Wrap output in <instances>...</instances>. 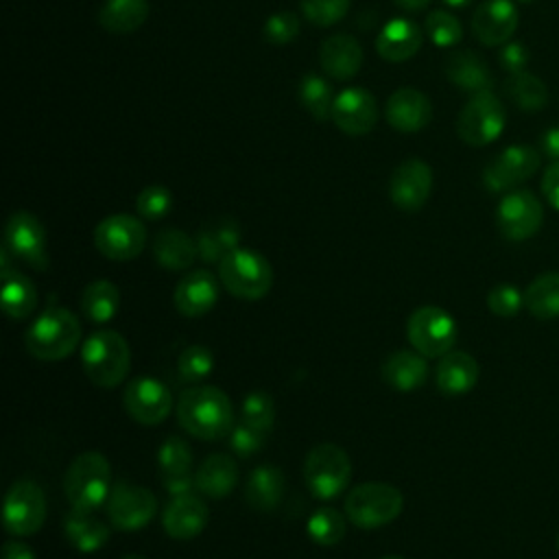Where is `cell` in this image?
Listing matches in <instances>:
<instances>
[{
    "instance_id": "51",
    "label": "cell",
    "mask_w": 559,
    "mask_h": 559,
    "mask_svg": "<svg viewBox=\"0 0 559 559\" xmlns=\"http://www.w3.org/2000/svg\"><path fill=\"white\" fill-rule=\"evenodd\" d=\"M542 153L552 159L559 162V127H550L544 131L542 135Z\"/></svg>"
},
{
    "instance_id": "56",
    "label": "cell",
    "mask_w": 559,
    "mask_h": 559,
    "mask_svg": "<svg viewBox=\"0 0 559 559\" xmlns=\"http://www.w3.org/2000/svg\"><path fill=\"white\" fill-rule=\"evenodd\" d=\"M557 550H559V533H557Z\"/></svg>"
},
{
    "instance_id": "41",
    "label": "cell",
    "mask_w": 559,
    "mask_h": 559,
    "mask_svg": "<svg viewBox=\"0 0 559 559\" xmlns=\"http://www.w3.org/2000/svg\"><path fill=\"white\" fill-rule=\"evenodd\" d=\"M240 421L269 432L275 424V404L266 391H251L240 404Z\"/></svg>"
},
{
    "instance_id": "54",
    "label": "cell",
    "mask_w": 559,
    "mask_h": 559,
    "mask_svg": "<svg viewBox=\"0 0 559 559\" xmlns=\"http://www.w3.org/2000/svg\"><path fill=\"white\" fill-rule=\"evenodd\" d=\"M448 7H467L472 0H443Z\"/></svg>"
},
{
    "instance_id": "43",
    "label": "cell",
    "mask_w": 559,
    "mask_h": 559,
    "mask_svg": "<svg viewBox=\"0 0 559 559\" xmlns=\"http://www.w3.org/2000/svg\"><path fill=\"white\" fill-rule=\"evenodd\" d=\"M424 28H426V35L430 37V41L441 48H450V46L459 44L463 37L461 22L448 11H432L426 17Z\"/></svg>"
},
{
    "instance_id": "16",
    "label": "cell",
    "mask_w": 559,
    "mask_h": 559,
    "mask_svg": "<svg viewBox=\"0 0 559 559\" xmlns=\"http://www.w3.org/2000/svg\"><path fill=\"white\" fill-rule=\"evenodd\" d=\"M4 247L11 251L13 258L24 260L39 271L48 269L46 229L35 214L26 210H17L11 214L4 227Z\"/></svg>"
},
{
    "instance_id": "52",
    "label": "cell",
    "mask_w": 559,
    "mask_h": 559,
    "mask_svg": "<svg viewBox=\"0 0 559 559\" xmlns=\"http://www.w3.org/2000/svg\"><path fill=\"white\" fill-rule=\"evenodd\" d=\"M2 559H37V557L22 542H7L4 548H2Z\"/></svg>"
},
{
    "instance_id": "35",
    "label": "cell",
    "mask_w": 559,
    "mask_h": 559,
    "mask_svg": "<svg viewBox=\"0 0 559 559\" xmlns=\"http://www.w3.org/2000/svg\"><path fill=\"white\" fill-rule=\"evenodd\" d=\"M118 308H120V290L114 282L96 280L85 286L81 295V312L90 323L100 325L111 321Z\"/></svg>"
},
{
    "instance_id": "37",
    "label": "cell",
    "mask_w": 559,
    "mask_h": 559,
    "mask_svg": "<svg viewBox=\"0 0 559 559\" xmlns=\"http://www.w3.org/2000/svg\"><path fill=\"white\" fill-rule=\"evenodd\" d=\"M2 310L11 319H24L28 317L37 306V290L28 277L13 271L9 275H2Z\"/></svg>"
},
{
    "instance_id": "27",
    "label": "cell",
    "mask_w": 559,
    "mask_h": 559,
    "mask_svg": "<svg viewBox=\"0 0 559 559\" xmlns=\"http://www.w3.org/2000/svg\"><path fill=\"white\" fill-rule=\"evenodd\" d=\"M382 378L391 389L400 393L415 391L428 378L426 356H421L419 352H406V349L393 352L382 365Z\"/></svg>"
},
{
    "instance_id": "8",
    "label": "cell",
    "mask_w": 559,
    "mask_h": 559,
    "mask_svg": "<svg viewBox=\"0 0 559 559\" xmlns=\"http://www.w3.org/2000/svg\"><path fill=\"white\" fill-rule=\"evenodd\" d=\"M507 124L504 105L491 90L469 96L456 118V133L469 146H487L500 138Z\"/></svg>"
},
{
    "instance_id": "21",
    "label": "cell",
    "mask_w": 559,
    "mask_h": 559,
    "mask_svg": "<svg viewBox=\"0 0 559 559\" xmlns=\"http://www.w3.org/2000/svg\"><path fill=\"white\" fill-rule=\"evenodd\" d=\"M218 301V280L205 271H190L173 293V304L183 317H201Z\"/></svg>"
},
{
    "instance_id": "32",
    "label": "cell",
    "mask_w": 559,
    "mask_h": 559,
    "mask_svg": "<svg viewBox=\"0 0 559 559\" xmlns=\"http://www.w3.org/2000/svg\"><path fill=\"white\" fill-rule=\"evenodd\" d=\"M284 496V474L273 465H260L249 474L245 500L258 511H273Z\"/></svg>"
},
{
    "instance_id": "15",
    "label": "cell",
    "mask_w": 559,
    "mask_h": 559,
    "mask_svg": "<svg viewBox=\"0 0 559 559\" xmlns=\"http://www.w3.org/2000/svg\"><path fill=\"white\" fill-rule=\"evenodd\" d=\"M124 411L142 426L162 424L173 411L170 389L151 376L133 378L122 393Z\"/></svg>"
},
{
    "instance_id": "10",
    "label": "cell",
    "mask_w": 559,
    "mask_h": 559,
    "mask_svg": "<svg viewBox=\"0 0 559 559\" xmlns=\"http://www.w3.org/2000/svg\"><path fill=\"white\" fill-rule=\"evenodd\" d=\"M107 518L118 531H138L157 513V498L151 489L129 480H116L105 502Z\"/></svg>"
},
{
    "instance_id": "24",
    "label": "cell",
    "mask_w": 559,
    "mask_h": 559,
    "mask_svg": "<svg viewBox=\"0 0 559 559\" xmlns=\"http://www.w3.org/2000/svg\"><path fill=\"white\" fill-rule=\"evenodd\" d=\"M480 369L472 354L467 352H448L437 362V389L443 395H465L469 393L478 382Z\"/></svg>"
},
{
    "instance_id": "40",
    "label": "cell",
    "mask_w": 559,
    "mask_h": 559,
    "mask_svg": "<svg viewBox=\"0 0 559 559\" xmlns=\"http://www.w3.org/2000/svg\"><path fill=\"white\" fill-rule=\"evenodd\" d=\"M306 531L314 544L336 546L345 537V515L332 507H321L308 518Z\"/></svg>"
},
{
    "instance_id": "23",
    "label": "cell",
    "mask_w": 559,
    "mask_h": 559,
    "mask_svg": "<svg viewBox=\"0 0 559 559\" xmlns=\"http://www.w3.org/2000/svg\"><path fill=\"white\" fill-rule=\"evenodd\" d=\"M319 63L328 76L336 81H347L356 76L362 66V48L356 37L347 33L332 35L319 48Z\"/></svg>"
},
{
    "instance_id": "33",
    "label": "cell",
    "mask_w": 559,
    "mask_h": 559,
    "mask_svg": "<svg viewBox=\"0 0 559 559\" xmlns=\"http://www.w3.org/2000/svg\"><path fill=\"white\" fill-rule=\"evenodd\" d=\"M148 17L146 0H105L98 11V22L107 33L127 35L140 28Z\"/></svg>"
},
{
    "instance_id": "38",
    "label": "cell",
    "mask_w": 559,
    "mask_h": 559,
    "mask_svg": "<svg viewBox=\"0 0 559 559\" xmlns=\"http://www.w3.org/2000/svg\"><path fill=\"white\" fill-rule=\"evenodd\" d=\"M190 467H192V452L188 443L175 435L166 437L157 450V469H159L162 485L177 478L192 476Z\"/></svg>"
},
{
    "instance_id": "2",
    "label": "cell",
    "mask_w": 559,
    "mask_h": 559,
    "mask_svg": "<svg viewBox=\"0 0 559 559\" xmlns=\"http://www.w3.org/2000/svg\"><path fill=\"white\" fill-rule=\"evenodd\" d=\"M81 365L96 386H118L131 369V352L124 336L114 330L90 334L81 345Z\"/></svg>"
},
{
    "instance_id": "46",
    "label": "cell",
    "mask_w": 559,
    "mask_h": 559,
    "mask_svg": "<svg viewBox=\"0 0 559 559\" xmlns=\"http://www.w3.org/2000/svg\"><path fill=\"white\" fill-rule=\"evenodd\" d=\"M487 308L496 317H515L524 308V293H520L513 284H496L487 293Z\"/></svg>"
},
{
    "instance_id": "19",
    "label": "cell",
    "mask_w": 559,
    "mask_h": 559,
    "mask_svg": "<svg viewBox=\"0 0 559 559\" xmlns=\"http://www.w3.org/2000/svg\"><path fill=\"white\" fill-rule=\"evenodd\" d=\"M332 120L347 135H365L378 122L376 98L362 87H347L334 98Z\"/></svg>"
},
{
    "instance_id": "39",
    "label": "cell",
    "mask_w": 559,
    "mask_h": 559,
    "mask_svg": "<svg viewBox=\"0 0 559 559\" xmlns=\"http://www.w3.org/2000/svg\"><path fill=\"white\" fill-rule=\"evenodd\" d=\"M334 94L330 83L319 76V74H306L299 83V100L301 105L319 120L332 118V105H334Z\"/></svg>"
},
{
    "instance_id": "20",
    "label": "cell",
    "mask_w": 559,
    "mask_h": 559,
    "mask_svg": "<svg viewBox=\"0 0 559 559\" xmlns=\"http://www.w3.org/2000/svg\"><path fill=\"white\" fill-rule=\"evenodd\" d=\"M384 114L393 129L415 133L432 120V105L424 92L415 87H400L389 96Z\"/></svg>"
},
{
    "instance_id": "34",
    "label": "cell",
    "mask_w": 559,
    "mask_h": 559,
    "mask_svg": "<svg viewBox=\"0 0 559 559\" xmlns=\"http://www.w3.org/2000/svg\"><path fill=\"white\" fill-rule=\"evenodd\" d=\"M524 308L539 321L559 317V271H546L526 286Z\"/></svg>"
},
{
    "instance_id": "12",
    "label": "cell",
    "mask_w": 559,
    "mask_h": 559,
    "mask_svg": "<svg viewBox=\"0 0 559 559\" xmlns=\"http://www.w3.org/2000/svg\"><path fill=\"white\" fill-rule=\"evenodd\" d=\"M544 223V205L531 190H509L496 207L498 231L513 242L533 238Z\"/></svg>"
},
{
    "instance_id": "1",
    "label": "cell",
    "mask_w": 559,
    "mask_h": 559,
    "mask_svg": "<svg viewBox=\"0 0 559 559\" xmlns=\"http://www.w3.org/2000/svg\"><path fill=\"white\" fill-rule=\"evenodd\" d=\"M179 426L203 441H216L231 432L234 408L229 397L216 386H192L177 402Z\"/></svg>"
},
{
    "instance_id": "3",
    "label": "cell",
    "mask_w": 559,
    "mask_h": 559,
    "mask_svg": "<svg viewBox=\"0 0 559 559\" xmlns=\"http://www.w3.org/2000/svg\"><path fill=\"white\" fill-rule=\"evenodd\" d=\"M81 321L66 308L44 310L26 330V349L39 360H63L81 341Z\"/></svg>"
},
{
    "instance_id": "53",
    "label": "cell",
    "mask_w": 559,
    "mask_h": 559,
    "mask_svg": "<svg viewBox=\"0 0 559 559\" xmlns=\"http://www.w3.org/2000/svg\"><path fill=\"white\" fill-rule=\"evenodd\" d=\"M428 2L430 0H395V4L406 9V11H421V9L428 7Z\"/></svg>"
},
{
    "instance_id": "6",
    "label": "cell",
    "mask_w": 559,
    "mask_h": 559,
    "mask_svg": "<svg viewBox=\"0 0 559 559\" xmlns=\"http://www.w3.org/2000/svg\"><path fill=\"white\" fill-rule=\"evenodd\" d=\"M345 518L358 528H378L393 522L404 509V496L386 483H362L345 498Z\"/></svg>"
},
{
    "instance_id": "50",
    "label": "cell",
    "mask_w": 559,
    "mask_h": 559,
    "mask_svg": "<svg viewBox=\"0 0 559 559\" xmlns=\"http://www.w3.org/2000/svg\"><path fill=\"white\" fill-rule=\"evenodd\" d=\"M542 194L559 212V162H552L542 177Z\"/></svg>"
},
{
    "instance_id": "22",
    "label": "cell",
    "mask_w": 559,
    "mask_h": 559,
    "mask_svg": "<svg viewBox=\"0 0 559 559\" xmlns=\"http://www.w3.org/2000/svg\"><path fill=\"white\" fill-rule=\"evenodd\" d=\"M207 520H210L207 504L194 493L175 496L168 502V507L164 509V515H162L164 531L173 539H192V537H197L205 528Z\"/></svg>"
},
{
    "instance_id": "58",
    "label": "cell",
    "mask_w": 559,
    "mask_h": 559,
    "mask_svg": "<svg viewBox=\"0 0 559 559\" xmlns=\"http://www.w3.org/2000/svg\"><path fill=\"white\" fill-rule=\"evenodd\" d=\"M384 559H402V557H384Z\"/></svg>"
},
{
    "instance_id": "31",
    "label": "cell",
    "mask_w": 559,
    "mask_h": 559,
    "mask_svg": "<svg viewBox=\"0 0 559 559\" xmlns=\"http://www.w3.org/2000/svg\"><path fill=\"white\" fill-rule=\"evenodd\" d=\"M240 227L234 218H218L207 223L197 236L199 258L205 262H221L227 253L238 249Z\"/></svg>"
},
{
    "instance_id": "57",
    "label": "cell",
    "mask_w": 559,
    "mask_h": 559,
    "mask_svg": "<svg viewBox=\"0 0 559 559\" xmlns=\"http://www.w3.org/2000/svg\"><path fill=\"white\" fill-rule=\"evenodd\" d=\"M515 2H533V0H515Z\"/></svg>"
},
{
    "instance_id": "18",
    "label": "cell",
    "mask_w": 559,
    "mask_h": 559,
    "mask_svg": "<svg viewBox=\"0 0 559 559\" xmlns=\"http://www.w3.org/2000/svg\"><path fill=\"white\" fill-rule=\"evenodd\" d=\"M518 28V9L511 0H483L472 15V33L483 46H504Z\"/></svg>"
},
{
    "instance_id": "36",
    "label": "cell",
    "mask_w": 559,
    "mask_h": 559,
    "mask_svg": "<svg viewBox=\"0 0 559 559\" xmlns=\"http://www.w3.org/2000/svg\"><path fill=\"white\" fill-rule=\"evenodd\" d=\"M504 92L509 100L522 111H539L548 103L546 83L526 70L518 74H509V79L504 81Z\"/></svg>"
},
{
    "instance_id": "47",
    "label": "cell",
    "mask_w": 559,
    "mask_h": 559,
    "mask_svg": "<svg viewBox=\"0 0 559 559\" xmlns=\"http://www.w3.org/2000/svg\"><path fill=\"white\" fill-rule=\"evenodd\" d=\"M262 33L271 44H288L299 33V20L293 11H277L266 17Z\"/></svg>"
},
{
    "instance_id": "29",
    "label": "cell",
    "mask_w": 559,
    "mask_h": 559,
    "mask_svg": "<svg viewBox=\"0 0 559 559\" xmlns=\"http://www.w3.org/2000/svg\"><path fill=\"white\" fill-rule=\"evenodd\" d=\"M445 74L459 90L476 94L491 87V72L483 57L472 50H456L445 59Z\"/></svg>"
},
{
    "instance_id": "45",
    "label": "cell",
    "mask_w": 559,
    "mask_h": 559,
    "mask_svg": "<svg viewBox=\"0 0 559 559\" xmlns=\"http://www.w3.org/2000/svg\"><path fill=\"white\" fill-rule=\"evenodd\" d=\"M301 13L317 26H332L349 11V0H299Z\"/></svg>"
},
{
    "instance_id": "25",
    "label": "cell",
    "mask_w": 559,
    "mask_h": 559,
    "mask_svg": "<svg viewBox=\"0 0 559 559\" xmlns=\"http://www.w3.org/2000/svg\"><path fill=\"white\" fill-rule=\"evenodd\" d=\"M419 46H421V31L413 20H406V17L389 20L376 39V48L380 57L393 63L411 59L419 50Z\"/></svg>"
},
{
    "instance_id": "4",
    "label": "cell",
    "mask_w": 559,
    "mask_h": 559,
    "mask_svg": "<svg viewBox=\"0 0 559 559\" xmlns=\"http://www.w3.org/2000/svg\"><path fill=\"white\" fill-rule=\"evenodd\" d=\"M63 491L72 507L90 509L105 504L111 491L109 461L100 452L79 454L66 469Z\"/></svg>"
},
{
    "instance_id": "44",
    "label": "cell",
    "mask_w": 559,
    "mask_h": 559,
    "mask_svg": "<svg viewBox=\"0 0 559 559\" xmlns=\"http://www.w3.org/2000/svg\"><path fill=\"white\" fill-rule=\"evenodd\" d=\"M135 207H138V214L146 221L164 218L173 207V194L164 186H157V183L146 186L135 199Z\"/></svg>"
},
{
    "instance_id": "9",
    "label": "cell",
    "mask_w": 559,
    "mask_h": 559,
    "mask_svg": "<svg viewBox=\"0 0 559 559\" xmlns=\"http://www.w3.org/2000/svg\"><path fill=\"white\" fill-rule=\"evenodd\" d=\"M456 321L439 306L417 308L406 323V336L415 352L426 358H441L456 343Z\"/></svg>"
},
{
    "instance_id": "49",
    "label": "cell",
    "mask_w": 559,
    "mask_h": 559,
    "mask_svg": "<svg viewBox=\"0 0 559 559\" xmlns=\"http://www.w3.org/2000/svg\"><path fill=\"white\" fill-rule=\"evenodd\" d=\"M498 61H500L502 70H507L509 74H518V72L526 70L531 55L522 41H507L498 52Z\"/></svg>"
},
{
    "instance_id": "17",
    "label": "cell",
    "mask_w": 559,
    "mask_h": 559,
    "mask_svg": "<svg viewBox=\"0 0 559 559\" xmlns=\"http://www.w3.org/2000/svg\"><path fill=\"white\" fill-rule=\"evenodd\" d=\"M432 190V170L424 159L411 157L395 166L389 179V197L395 207L417 212L424 207Z\"/></svg>"
},
{
    "instance_id": "28",
    "label": "cell",
    "mask_w": 559,
    "mask_h": 559,
    "mask_svg": "<svg viewBox=\"0 0 559 559\" xmlns=\"http://www.w3.org/2000/svg\"><path fill=\"white\" fill-rule=\"evenodd\" d=\"M197 489L214 500L225 498L238 483V465L227 454H210L194 472Z\"/></svg>"
},
{
    "instance_id": "5",
    "label": "cell",
    "mask_w": 559,
    "mask_h": 559,
    "mask_svg": "<svg viewBox=\"0 0 559 559\" xmlns=\"http://www.w3.org/2000/svg\"><path fill=\"white\" fill-rule=\"evenodd\" d=\"M218 280L234 297L253 301L271 290L273 269L262 253L238 247L218 262Z\"/></svg>"
},
{
    "instance_id": "7",
    "label": "cell",
    "mask_w": 559,
    "mask_h": 559,
    "mask_svg": "<svg viewBox=\"0 0 559 559\" xmlns=\"http://www.w3.org/2000/svg\"><path fill=\"white\" fill-rule=\"evenodd\" d=\"M352 478V463L345 450L336 443L314 445L304 461V480L310 493L319 500H332L347 487Z\"/></svg>"
},
{
    "instance_id": "11",
    "label": "cell",
    "mask_w": 559,
    "mask_h": 559,
    "mask_svg": "<svg viewBox=\"0 0 559 559\" xmlns=\"http://www.w3.org/2000/svg\"><path fill=\"white\" fill-rule=\"evenodd\" d=\"M2 520L11 535L26 537L37 533L46 520V498L41 487L28 478L15 480L4 496Z\"/></svg>"
},
{
    "instance_id": "42",
    "label": "cell",
    "mask_w": 559,
    "mask_h": 559,
    "mask_svg": "<svg viewBox=\"0 0 559 559\" xmlns=\"http://www.w3.org/2000/svg\"><path fill=\"white\" fill-rule=\"evenodd\" d=\"M214 369V356L203 345L186 347L177 358V373L183 382H201Z\"/></svg>"
},
{
    "instance_id": "30",
    "label": "cell",
    "mask_w": 559,
    "mask_h": 559,
    "mask_svg": "<svg viewBox=\"0 0 559 559\" xmlns=\"http://www.w3.org/2000/svg\"><path fill=\"white\" fill-rule=\"evenodd\" d=\"M153 255L157 264H162L168 271H186L192 266L194 258L199 255V249L197 240H192L186 231L168 227L155 236Z\"/></svg>"
},
{
    "instance_id": "48",
    "label": "cell",
    "mask_w": 559,
    "mask_h": 559,
    "mask_svg": "<svg viewBox=\"0 0 559 559\" xmlns=\"http://www.w3.org/2000/svg\"><path fill=\"white\" fill-rule=\"evenodd\" d=\"M264 439H266V432L262 430H255L247 424H238L231 428L229 432V448L238 454V456H251L255 454L258 450H262L264 445Z\"/></svg>"
},
{
    "instance_id": "55",
    "label": "cell",
    "mask_w": 559,
    "mask_h": 559,
    "mask_svg": "<svg viewBox=\"0 0 559 559\" xmlns=\"http://www.w3.org/2000/svg\"><path fill=\"white\" fill-rule=\"evenodd\" d=\"M120 559H146L144 555H124V557H120Z\"/></svg>"
},
{
    "instance_id": "13",
    "label": "cell",
    "mask_w": 559,
    "mask_h": 559,
    "mask_svg": "<svg viewBox=\"0 0 559 559\" xmlns=\"http://www.w3.org/2000/svg\"><path fill=\"white\" fill-rule=\"evenodd\" d=\"M542 164V153L528 144L502 148L483 170V183L489 192H509L531 179Z\"/></svg>"
},
{
    "instance_id": "14",
    "label": "cell",
    "mask_w": 559,
    "mask_h": 559,
    "mask_svg": "<svg viewBox=\"0 0 559 559\" xmlns=\"http://www.w3.org/2000/svg\"><path fill=\"white\" fill-rule=\"evenodd\" d=\"M94 245L109 260H133L146 245V229L131 214H111L96 225Z\"/></svg>"
},
{
    "instance_id": "26",
    "label": "cell",
    "mask_w": 559,
    "mask_h": 559,
    "mask_svg": "<svg viewBox=\"0 0 559 559\" xmlns=\"http://www.w3.org/2000/svg\"><path fill=\"white\" fill-rule=\"evenodd\" d=\"M63 533L79 552H96L109 539V528L90 509L72 507L63 518Z\"/></svg>"
}]
</instances>
